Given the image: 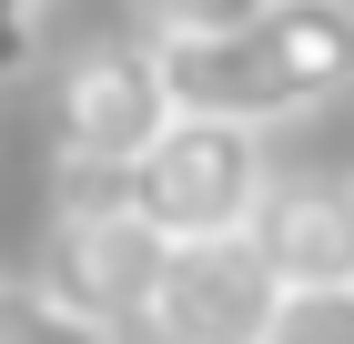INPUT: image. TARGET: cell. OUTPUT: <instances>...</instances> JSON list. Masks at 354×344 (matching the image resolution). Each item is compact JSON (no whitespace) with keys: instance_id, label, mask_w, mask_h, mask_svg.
I'll return each instance as SVG.
<instances>
[{"instance_id":"cell-1","label":"cell","mask_w":354,"mask_h":344,"mask_svg":"<svg viewBox=\"0 0 354 344\" xmlns=\"http://www.w3.org/2000/svg\"><path fill=\"white\" fill-rule=\"evenodd\" d=\"M152 51H162L172 111L273 132V122L324 111V102H344V91H354V0H263L243 30L152 41Z\"/></svg>"},{"instance_id":"cell-2","label":"cell","mask_w":354,"mask_h":344,"mask_svg":"<svg viewBox=\"0 0 354 344\" xmlns=\"http://www.w3.org/2000/svg\"><path fill=\"white\" fill-rule=\"evenodd\" d=\"M162 273H172V243L142 223L122 172H61V212H51V243H41V284L61 304H82L122 334L162 304Z\"/></svg>"},{"instance_id":"cell-3","label":"cell","mask_w":354,"mask_h":344,"mask_svg":"<svg viewBox=\"0 0 354 344\" xmlns=\"http://www.w3.org/2000/svg\"><path fill=\"white\" fill-rule=\"evenodd\" d=\"M122 192L142 203V223L162 243H223V233H253L273 162H263V132H243V122L172 111V132L122 172Z\"/></svg>"},{"instance_id":"cell-4","label":"cell","mask_w":354,"mask_h":344,"mask_svg":"<svg viewBox=\"0 0 354 344\" xmlns=\"http://www.w3.org/2000/svg\"><path fill=\"white\" fill-rule=\"evenodd\" d=\"M51 132H61V172H132L172 132L162 51L152 41H91V51H71L61 91H51Z\"/></svg>"},{"instance_id":"cell-5","label":"cell","mask_w":354,"mask_h":344,"mask_svg":"<svg viewBox=\"0 0 354 344\" xmlns=\"http://www.w3.org/2000/svg\"><path fill=\"white\" fill-rule=\"evenodd\" d=\"M273 314H283V284H273V264L253 253V233L172 243V273H162L152 324H172L183 344H263Z\"/></svg>"},{"instance_id":"cell-6","label":"cell","mask_w":354,"mask_h":344,"mask_svg":"<svg viewBox=\"0 0 354 344\" xmlns=\"http://www.w3.org/2000/svg\"><path fill=\"white\" fill-rule=\"evenodd\" d=\"M253 253L273 264L283 293L314 284H354V183H314V172H273L263 212H253Z\"/></svg>"},{"instance_id":"cell-7","label":"cell","mask_w":354,"mask_h":344,"mask_svg":"<svg viewBox=\"0 0 354 344\" xmlns=\"http://www.w3.org/2000/svg\"><path fill=\"white\" fill-rule=\"evenodd\" d=\"M0 344H122V334L82 304H61L41 273H0Z\"/></svg>"},{"instance_id":"cell-8","label":"cell","mask_w":354,"mask_h":344,"mask_svg":"<svg viewBox=\"0 0 354 344\" xmlns=\"http://www.w3.org/2000/svg\"><path fill=\"white\" fill-rule=\"evenodd\" d=\"M263 344H354V284H314V293H283Z\"/></svg>"},{"instance_id":"cell-9","label":"cell","mask_w":354,"mask_h":344,"mask_svg":"<svg viewBox=\"0 0 354 344\" xmlns=\"http://www.w3.org/2000/svg\"><path fill=\"white\" fill-rule=\"evenodd\" d=\"M263 0H142L152 41H203V30H243Z\"/></svg>"},{"instance_id":"cell-10","label":"cell","mask_w":354,"mask_h":344,"mask_svg":"<svg viewBox=\"0 0 354 344\" xmlns=\"http://www.w3.org/2000/svg\"><path fill=\"white\" fill-rule=\"evenodd\" d=\"M41 51V0H0V81H21Z\"/></svg>"},{"instance_id":"cell-11","label":"cell","mask_w":354,"mask_h":344,"mask_svg":"<svg viewBox=\"0 0 354 344\" xmlns=\"http://www.w3.org/2000/svg\"><path fill=\"white\" fill-rule=\"evenodd\" d=\"M122 344H183V334H172V324H152V314H142V324H122Z\"/></svg>"}]
</instances>
